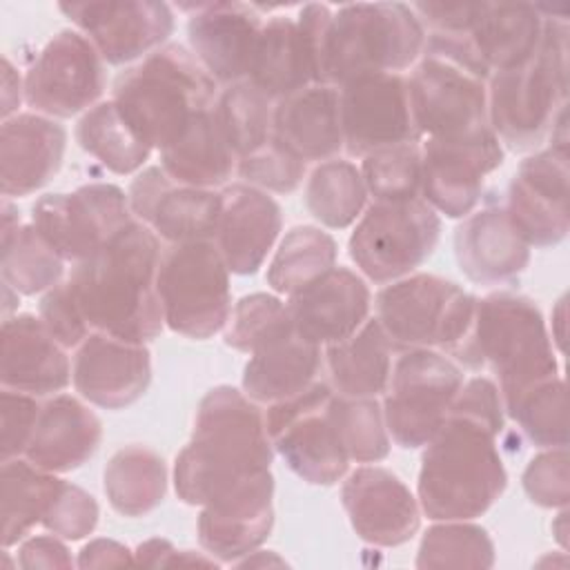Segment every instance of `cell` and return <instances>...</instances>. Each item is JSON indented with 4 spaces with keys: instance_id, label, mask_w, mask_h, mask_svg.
Instances as JSON below:
<instances>
[{
    "instance_id": "30",
    "label": "cell",
    "mask_w": 570,
    "mask_h": 570,
    "mask_svg": "<svg viewBox=\"0 0 570 570\" xmlns=\"http://www.w3.org/2000/svg\"><path fill=\"white\" fill-rule=\"evenodd\" d=\"M100 439L102 423L80 399L53 394L40 407L24 459L47 472L67 474L96 454Z\"/></svg>"
},
{
    "instance_id": "37",
    "label": "cell",
    "mask_w": 570,
    "mask_h": 570,
    "mask_svg": "<svg viewBox=\"0 0 570 570\" xmlns=\"http://www.w3.org/2000/svg\"><path fill=\"white\" fill-rule=\"evenodd\" d=\"M2 283L22 296L49 292L65 276V258L38 234L31 223H20L18 212L2 203Z\"/></svg>"
},
{
    "instance_id": "31",
    "label": "cell",
    "mask_w": 570,
    "mask_h": 570,
    "mask_svg": "<svg viewBox=\"0 0 570 570\" xmlns=\"http://www.w3.org/2000/svg\"><path fill=\"white\" fill-rule=\"evenodd\" d=\"M272 138L303 163L336 158L343 149L338 87L309 85L276 100Z\"/></svg>"
},
{
    "instance_id": "11",
    "label": "cell",
    "mask_w": 570,
    "mask_h": 570,
    "mask_svg": "<svg viewBox=\"0 0 570 570\" xmlns=\"http://www.w3.org/2000/svg\"><path fill=\"white\" fill-rule=\"evenodd\" d=\"M439 236L441 218L421 196L374 200L358 216L347 252L365 278L387 285L414 274L434 254Z\"/></svg>"
},
{
    "instance_id": "53",
    "label": "cell",
    "mask_w": 570,
    "mask_h": 570,
    "mask_svg": "<svg viewBox=\"0 0 570 570\" xmlns=\"http://www.w3.org/2000/svg\"><path fill=\"white\" fill-rule=\"evenodd\" d=\"M38 316L65 350L78 347L91 334V327L87 325L67 281L45 292Z\"/></svg>"
},
{
    "instance_id": "33",
    "label": "cell",
    "mask_w": 570,
    "mask_h": 570,
    "mask_svg": "<svg viewBox=\"0 0 570 570\" xmlns=\"http://www.w3.org/2000/svg\"><path fill=\"white\" fill-rule=\"evenodd\" d=\"M323 367L325 358L321 345L292 332L249 354L240 385L254 403L272 405L321 381Z\"/></svg>"
},
{
    "instance_id": "18",
    "label": "cell",
    "mask_w": 570,
    "mask_h": 570,
    "mask_svg": "<svg viewBox=\"0 0 570 570\" xmlns=\"http://www.w3.org/2000/svg\"><path fill=\"white\" fill-rule=\"evenodd\" d=\"M58 9L85 33L107 65L131 67L165 47L174 31V11L167 2H60Z\"/></svg>"
},
{
    "instance_id": "28",
    "label": "cell",
    "mask_w": 570,
    "mask_h": 570,
    "mask_svg": "<svg viewBox=\"0 0 570 570\" xmlns=\"http://www.w3.org/2000/svg\"><path fill=\"white\" fill-rule=\"evenodd\" d=\"M67 131L49 116L29 111L2 120L0 189L4 198L29 196L62 167Z\"/></svg>"
},
{
    "instance_id": "10",
    "label": "cell",
    "mask_w": 570,
    "mask_h": 570,
    "mask_svg": "<svg viewBox=\"0 0 570 570\" xmlns=\"http://www.w3.org/2000/svg\"><path fill=\"white\" fill-rule=\"evenodd\" d=\"M229 274L214 240L169 245L156 276L165 325L196 341L225 330L232 312Z\"/></svg>"
},
{
    "instance_id": "34",
    "label": "cell",
    "mask_w": 570,
    "mask_h": 570,
    "mask_svg": "<svg viewBox=\"0 0 570 570\" xmlns=\"http://www.w3.org/2000/svg\"><path fill=\"white\" fill-rule=\"evenodd\" d=\"M247 80L274 102L316 85L312 53L296 18L274 16L263 22Z\"/></svg>"
},
{
    "instance_id": "51",
    "label": "cell",
    "mask_w": 570,
    "mask_h": 570,
    "mask_svg": "<svg viewBox=\"0 0 570 570\" xmlns=\"http://www.w3.org/2000/svg\"><path fill=\"white\" fill-rule=\"evenodd\" d=\"M521 483L532 503L541 508H552V510L566 508L570 499V472H568L566 445L543 448L537 456H532L523 470Z\"/></svg>"
},
{
    "instance_id": "46",
    "label": "cell",
    "mask_w": 570,
    "mask_h": 570,
    "mask_svg": "<svg viewBox=\"0 0 570 570\" xmlns=\"http://www.w3.org/2000/svg\"><path fill=\"white\" fill-rule=\"evenodd\" d=\"M494 543L490 534L470 521H436L425 530L416 568H492Z\"/></svg>"
},
{
    "instance_id": "17",
    "label": "cell",
    "mask_w": 570,
    "mask_h": 570,
    "mask_svg": "<svg viewBox=\"0 0 570 570\" xmlns=\"http://www.w3.org/2000/svg\"><path fill=\"white\" fill-rule=\"evenodd\" d=\"M338 114L343 149L356 158L423 138L412 116L403 73H363L343 82Z\"/></svg>"
},
{
    "instance_id": "57",
    "label": "cell",
    "mask_w": 570,
    "mask_h": 570,
    "mask_svg": "<svg viewBox=\"0 0 570 570\" xmlns=\"http://www.w3.org/2000/svg\"><path fill=\"white\" fill-rule=\"evenodd\" d=\"M22 100H24V78H20L11 60L4 56L2 58V120L16 116Z\"/></svg>"
},
{
    "instance_id": "27",
    "label": "cell",
    "mask_w": 570,
    "mask_h": 570,
    "mask_svg": "<svg viewBox=\"0 0 570 570\" xmlns=\"http://www.w3.org/2000/svg\"><path fill=\"white\" fill-rule=\"evenodd\" d=\"M0 383L7 390L33 396L56 394L71 383L67 350L40 316L13 314L2 321Z\"/></svg>"
},
{
    "instance_id": "22",
    "label": "cell",
    "mask_w": 570,
    "mask_h": 570,
    "mask_svg": "<svg viewBox=\"0 0 570 570\" xmlns=\"http://www.w3.org/2000/svg\"><path fill=\"white\" fill-rule=\"evenodd\" d=\"M180 9L189 11L187 40L200 67L225 87L247 80L263 29L258 9L243 2H203Z\"/></svg>"
},
{
    "instance_id": "42",
    "label": "cell",
    "mask_w": 570,
    "mask_h": 570,
    "mask_svg": "<svg viewBox=\"0 0 570 570\" xmlns=\"http://www.w3.org/2000/svg\"><path fill=\"white\" fill-rule=\"evenodd\" d=\"M336 256V240L327 232L314 225H296L281 238L267 265V285L276 294L289 296L332 269Z\"/></svg>"
},
{
    "instance_id": "1",
    "label": "cell",
    "mask_w": 570,
    "mask_h": 570,
    "mask_svg": "<svg viewBox=\"0 0 570 570\" xmlns=\"http://www.w3.org/2000/svg\"><path fill=\"white\" fill-rule=\"evenodd\" d=\"M160 240L131 220L89 258L76 263L65 278L91 332L131 343H149L165 318L156 289Z\"/></svg>"
},
{
    "instance_id": "24",
    "label": "cell",
    "mask_w": 570,
    "mask_h": 570,
    "mask_svg": "<svg viewBox=\"0 0 570 570\" xmlns=\"http://www.w3.org/2000/svg\"><path fill=\"white\" fill-rule=\"evenodd\" d=\"M274 528V476L261 472L198 514V541L212 559L236 563L254 552Z\"/></svg>"
},
{
    "instance_id": "25",
    "label": "cell",
    "mask_w": 570,
    "mask_h": 570,
    "mask_svg": "<svg viewBox=\"0 0 570 570\" xmlns=\"http://www.w3.org/2000/svg\"><path fill=\"white\" fill-rule=\"evenodd\" d=\"M285 303L298 336L330 345L347 338L370 318L372 294L356 272L334 265L289 294Z\"/></svg>"
},
{
    "instance_id": "7",
    "label": "cell",
    "mask_w": 570,
    "mask_h": 570,
    "mask_svg": "<svg viewBox=\"0 0 570 570\" xmlns=\"http://www.w3.org/2000/svg\"><path fill=\"white\" fill-rule=\"evenodd\" d=\"M476 296L436 274H410L374 298L376 321L394 352L439 350L472 367Z\"/></svg>"
},
{
    "instance_id": "4",
    "label": "cell",
    "mask_w": 570,
    "mask_h": 570,
    "mask_svg": "<svg viewBox=\"0 0 570 570\" xmlns=\"http://www.w3.org/2000/svg\"><path fill=\"white\" fill-rule=\"evenodd\" d=\"M543 11V36L537 53L512 69L488 78V125L512 151L539 147L568 107V20Z\"/></svg>"
},
{
    "instance_id": "48",
    "label": "cell",
    "mask_w": 570,
    "mask_h": 570,
    "mask_svg": "<svg viewBox=\"0 0 570 570\" xmlns=\"http://www.w3.org/2000/svg\"><path fill=\"white\" fill-rule=\"evenodd\" d=\"M361 176L374 200H407L421 196V142L376 149L361 158Z\"/></svg>"
},
{
    "instance_id": "36",
    "label": "cell",
    "mask_w": 570,
    "mask_h": 570,
    "mask_svg": "<svg viewBox=\"0 0 570 570\" xmlns=\"http://www.w3.org/2000/svg\"><path fill=\"white\" fill-rule=\"evenodd\" d=\"M392 345L376 318L323 350L332 390L341 396L367 399L385 392L392 372Z\"/></svg>"
},
{
    "instance_id": "21",
    "label": "cell",
    "mask_w": 570,
    "mask_h": 570,
    "mask_svg": "<svg viewBox=\"0 0 570 570\" xmlns=\"http://www.w3.org/2000/svg\"><path fill=\"white\" fill-rule=\"evenodd\" d=\"M341 503L358 539L379 548L410 541L421 525V505L410 488L381 465H361L341 485Z\"/></svg>"
},
{
    "instance_id": "41",
    "label": "cell",
    "mask_w": 570,
    "mask_h": 570,
    "mask_svg": "<svg viewBox=\"0 0 570 570\" xmlns=\"http://www.w3.org/2000/svg\"><path fill=\"white\" fill-rule=\"evenodd\" d=\"M367 203L361 169L343 158L318 163L305 185L307 212L330 229H345L358 220Z\"/></svg>"
},
{
    "instance_id": "5",
    "label": "cell",
    "mask_w": 570,
    "mask_h": 570,
    "mask_svg": "<svg viewBox=\"0 0 570 570\" xmlns=\"http://www.w3.org/2000/svg\"><path fill=\"white\" fill-rule=\"evenodd\" d=\"M216 85L191 51L165 45L116 76L111 100L134 134L160 151L198 111L214 107Z\"/></svg>"
},
{
    "instance_id": "49",
    "label": "cell",
    "mask_w": 570,
    "mask_h": 570,
    "mask_svg": "<svg viewBox=\"0 0 570 570\" xmlns=\"http://www.w3.org/2000/svg\"><path fill=\"white\" fill-rule=\"evenodd\" d=\"M305 165L307 163L289 154L274 138H269L252 154L238 158L236 174L243 178V183L267 194H292L303 183Z\"/></svg>"
},
{
    "instance_id": "20",
    "label": "cell",
    "mask_w": 570,
    "mask_h": 570,
    "mask_svg": "<svg viewBox=\"0 0 570 570\" xmlns=\"http://www.w3.org/2000/svg\"><path fill=\"white\" fill-rule=\"evenodd\" d=\"M131 214L158 238L176 245L214 240L220 191L176 183L160 165L145 167L129 185Z\"/></svg>"
},
{
    "instance_id": "8",
    "label": "cell",
    "mask_w": 570,
    "mask_h": 570,
    "mask_svg": "<svg viewBox=\"0 0 570 570\" xmlns=\"http://www.w3.org/2000/svg\"><path fill=\"white\" fill-rule=\"evenodd\" d=\"M490 69L465 36L428 33L407 78L421 136H459L488 125Z\"/></svg>"
},
{
    "instance_id": "9",
    "label": "cell",
    "mask_w": 570,
    "mask_h": 570,
    "mask_svg": "<svg viewBox=\"0 0 570 570\" xmlns=\"http://www.w3.org/2000/svg\"><path fill=\"white\" fill-rule=\"evenodd\" d=\"M483 365L497 374L501 401L559 374L552 338L534 301L510 292H494L476 301L472 370Z\"/></svg>"
},
{
    "instance_id": "19",
    "label": "cell",
    "mask_w": 570,
    "mask_h": 570,
    "mask_svg": "<svg viewBox=\"0 0 570 570\" xmlns=\"http://www.w3.org/2000/svg\"><path fill=\"white\" fill-rule=\"evenodd\" d=\"M568 147L548 145L528 156L508 185L505 214L530 247H552L568 236Z\"/></svg>"
},
{
    "instance_id": "14",
    "label": "cell",
    "mask_w": 570,
    "mask_h": 570,
    "mask_svg": "<svg viewBox=\"0 0 570 570\" xmlns=\"http://www.w3.org/2000/svg\"><path fill=\"white\" fill-rule=\"evenodd\" d=\"M105 60L78 29H62L38 51L24 73V102L49 118H71L100 102Z\"/></svg>"
},
{
    "instance_id": "44",
    "label": "cell",
    "mask_w": 570,
    "mask_h": 570,
    "mask_svg": "<svg viewBox=\"0 0 570 570\" xmlns=\"http://www.w3.org/2000/svg\"><path fill=\"white\" fill-rule=\"evenodd\" d=\"M503 410L537 448L568 445L566 383L561 374L546 376L523 387L519 394L503 401Z\"/></svg>"
},
{
    "instance_id": "15",
    "label": "cell",
    "mask_w": 570,
    "mask_h": 570,
    "mask_svg": "<svg viewBox=\"0 0 570 570\" xmlns=\"http://www.w3.org/2000/svg\"><path fill=\"white\" fill-rule=\"evenodd\" d=\"M131 220L129 196L111 183H89L69 194H47L31 207V225L73 265L98 252Z\"/></svg>"
},
{
    "instance_id": "45",
    "label": "cell",
    "mask_w": 570,
    "mask_h": 570,
    "mask_svg": "<svg viewBox=\"0 0 570 570\" xmlns=\"http://www.w3.org/2000/svg\"><path fill=\"white\" fill-rule=\"evenodd\" d=\"M327 416L350 463H379L390 454V434L376 396L352 399L334 392Z\"/></svg>"
},
{
    "instance_id": "29",
    "label": "cell",
    "mask_w": 570,
    "mask_h": 570,
    "mask_svg": "<svg viewBox=\"0 0 570 570\" xmlns=\"http://www.w3.org/2000/svg\"><path fill=\"white\" fill-rule=\"evenodd\" d=\"M454 258L472 283L501 285L528 267L530 245L503 207H483L468 214L454 229Z\"/></svg>"
},
{
    "instance_id": "2",
    "label": "cell",
    "mask_w": 570,
    "mask_h": 570,
    "mask_svg": "<svg viewBox=\"0 0 570 570\" xmlns=\"http://www.w3.org/2000/svg\"><path fill=\"white\" fill-rule=\"evenodd\" d=\"M274 461L265 412L243 390L212 387L198 403L189 443L176 454L174 488L183 503L207 505Z\"/></svg>"
},
{
    "instance_id": "55",
    "label": "cell",
    "mask_w": 570,
    "mask_h": 570,
    "mask_svg": "<svg viewBox=\"0 0 570 570\" xmlns=\"http://www.w3.org/2000/svg\"><path fill=\"white\" fill-rule=\"evenodd\" d=\"M136 563L142 566H189V563H214V559L196 557L189 550H176L167 539H149L136 548Z\"/></svg>"
},
{
    "instance_id": "13",
    "label": "cell",
    "mask_w": 570,
    "mask_h": 570,
    "mask_svg": "<svg viewBox=\"0 0 570 570\" xmlns=\"http://www.w3.org/2000/svg\"><path fill=\"white\" fill-rule=\"evenodd\" d=\"M334 390L323 379L307 390L267 405L265 425L274 452L294 474L312 485H334L350 468L327 416Z\"/></svg>"
},
{
    "instance_id": "38",
    "label": "cell",
    "mask_w": 570,
    "mask_h": 570,
    "mask_svg": "<svg viewBox=\"0 0 570 570\" xmlns=\"http://www.w3.org/2000/svg\"><path fill=\"white\" fill-rule=\"evenodd\" d=\"M109 505L122 517L154 512L167 492V468L158 452L145 445H125L111 454L102 472Z\"/></svg>"
},
{
    "instance_id": "23",
    "label": "cell",
    "mask_w": 570,
    "mask_h": 570,
    "mask_svg": "<svg viewBox=\"0 0 570 570\" xmlns=\"http://www.w3.org/2000/svg\"><path fill=\"white\" fill-rule=\"evenodd\" d=\"M71 383L91 405L122 410L136 403L151 383L149 350L145 343L91 332L76 347Z\"/></svg>"
},
{
    "instance_id": "3",
    "label": "cell",
    "mask_w": 570,
    "mask_h": 570,
    "mask_svg": "<svg viewBox=\"0 0 570 570\" xmlns=\"http://www.w3.org/2000/svg\"><path fill=\"white\" fill-rule=\"evenodd\" d=\"M494 428L448 412L423 445L416 499L432 521H470L492 508L508 485Z\"/></svg>"
},
{
    "instance_id": "40",
    "label": "cell",
    "mask_w": 570,
    "mask_h": 570,
    "mask_svg": "<svg viewBox=\"0 0 570 570\" xmlns=\"http://www.w3.org/2000/svg\"><path fill=\"white\" fill-rule=\"evenodd\" d=\"M76 142L118 176L140 171L154 151L125 122L111 98L82 114L76 125Z\"/></svg>"
},
{
    "instance_id": "39",
    "label": "cell",
    "mask_w": 570,
    "mask_h": 570,
    "mask_svg": "<svg viewBox=\"0 0 570 570\" xmlns=\"http://www.w3.org/2000/svg\"><path fill=\"white\" fill-rule=\"evenodd\" d=\"M62 479L47 472L24 456L2 461L0 499H2V546L11 548L22 541L38 523Z\"/></svg>"
},
{
    "instance_id": "50",
    "label": "cell",
    "mask_w": 570,
    "mask_h": 570,
    "mask_svg": "<svg viewBox=\"0 0 570 570\" xmlns=\"http://www.w3.org/2000/svg\"><path fill=\"white\" fill-rule=\"evenodd\" d=\"M98 514V503L87 490L69 481H60L40 525L65 541H80L96 530Z\"/></svg>"
},
{
    "instance_id": "6",
    "label": "cell",
    "mask_w": 570,
    "mask_h": 570,
    "mask_svg": "<svg viewBox=\"0 0 570 570\" xmlns=\"http://www.w3.org/2000/svg\"><path fill=\"white\" fill-rule=\"evenodd\" d=\"M425 38L421 20L403 2H354L332 9L316 60V85L341 87L363 73H401L414 67Z\"/></svg>"
},
{
    "instance_id": "16",
    "label": "cell",
    "mask_w": 570,
    "mask_h": 570,
    "mask_svg": "<svg viewBox=\"0 0 570 570\" xmlns=\"http://www.w3.org/2000/svg\"><path fill=\"white\" fill-rule=\"evenodd\" d=\"M503 163L490 125L421 142V198L448 218H465L481 200L485 176Z\"/></svg>"
},
{
    "instance_id": "26",
    "label": "cell",
    "mask_w": 570,
    "mask_h": 570,
    "mask_svg": "<svg viewBox=\"0 0 570 570\" xmlns=\"http://www.w3.org/2000/svg\"><path fill=\"white\" fill-rule=\"evenodd\" d=\"M283 227L278 203L247 183L225 185L214 243L232 274H256Z\"/></svg>"
},
{
    "instance_id": "54",
    "label": "cell",
    "mask_w": 570,
    "mask_h": 570,
    "mask_svg": "<svg viewBox=\"0 0 570 570\" xmlns=\"http://www.w3.org/2000/svg\"><path fill=\"white\" fill-rule=\"evenodd\" d=\"M18 566L27 570L36 568H71L73 559L69 554V548L65 546V539L58 534H38L29 537L18 548Z\"/></svg>"
},
{
    "instance_id": "56",
    "label": "cell",
    "mask_w": 570,
    "mask_h": 570,
    "mask_svg": "<svg viewBox=\"0 0 570 570\" xmlns=\"http://www.w3.org/2000/svg\"><path fill=\"white\" fill-rule=\"evenodd\" d=\"M131 561V550L114 539H94L80 550L78 557L80 568H116Z\"/></svg>"
},
{
    "instance_id": "52",
    "label": "cell",
    "mask_w": 570,
    "mask_h": 570,
    "mask_svg": "<svg viewBox=\"0 0 570 570\" xmlns=\"http://www.w3.org/2000/svg\"><path fill=\"white\" fill-rule=\"evenodd\" d=\"M42 403L38 396L7 390L0 392V459L24 456V450L36 430Z\"/></svg>"
},
{
    "instance_id": "35",
    "label": "cell",
    "mask_w": 570,
    "mask_h": 570,
    "mask_svg": "<svg viewBox=\"0 0 570 570\" xmlns=\"http://www.w3.org/2000/svg\"><path fill=\"white\" fill-rule=\"evenodd\" d=\"M238 158L227 145L214 109L198 111L185 129L160 149V167L183 185L218 189L236 174Z\"/></svg>"
},
{
    "instance_id": "12",
    "label": "cell",
    "mask_w": 570,
    "mask_h": 570,
    "mask_svg": "<svg viewBox=\"0 0 570 570\" xmlns=\"http://www.w3.org/2000/svg\"><path fill=\"white\" fill-rule=\"evenodd\" d=\"M463 381L459 363L439 350L401 352L381 405L392 441L403 450L423 448L443 425Z\"/></svg>"
},
{
    "instance_id": "32",
    "label": "cell",
    "mask_w": 570,
    "mask_h": 570,
    "mask_svg": "<svg viewBox=\"0 0 570 570\" xmlns=\"http://www.w3.org/2000/svg\"><path fill=\"white\" fill-rule=\"evenodd\" d=\"M541 36L543 11L532 2H479L476 18L465 33L490 73L528 62Z\"/></svg>"
},
{
    "instance_id": "43",
    "label": "cell",
    "mask_w": 570,
    "mask_h": 570,
    "mask_svg": "<svg viewBox=\"0 0 570 570\" xmlns=\"http://www.w3.org/2000/svg\"><path fill=\"white\" fill-rule=\"evenodd\" d=\"M274 105L249 80L227 85L216 96L214 118L236 158L252 154L272 138Z\"/></svg>"
},
{
    "instance_id": "47",
    "label": "cell",
    "mask_w": 570,
    "mask_h": 570,
    "mask_svg": "<svg viewBox=\"0 0 570 570\" xmlns=\"http://www.w3.org/2000/svg\"><path fill=\"white\" fill-rule=\"evenodd\" d=\"M296 332L287 303L276 294H247L229 312L225 343L232 350L254 354L261 347Z\"/></svg>"
}]
</instances>
